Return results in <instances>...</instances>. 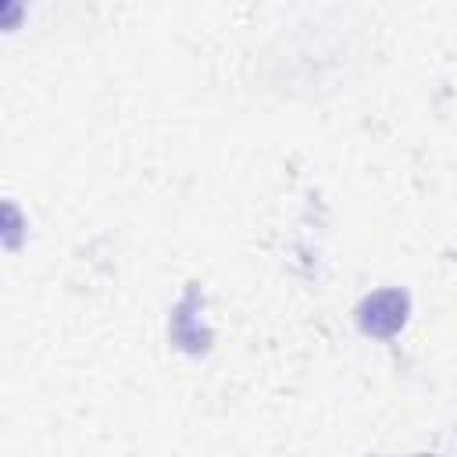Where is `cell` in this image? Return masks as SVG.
I'll return each mask as SVG.
<instances>
[{
	"label": "cell",
	"mask_w": 457,
	"mask_h": 457,
	"mask_svg": "<svg viewBox=\"0 0 457 457\" xmlns=\"http://www.w3.org/2000/svg\"><path fill=\"white\" fill-rule=\"evenodd\" d=\"M403 321H407V293L403 289H378L357 307V325L378 339L400 332Z\"/></svg>",
	"instance_id": "6da1fadb"
},
{
	"label": "cell",
	"mask_w": 457,
	"mask_h": 457,
	"mask_svg": "<svg viewBox=\"0 0 457 457\" xmlns=\"http://www.w3.org/2000/svg\"><path fill=\"white\" fill-rule=\"evenodd\" d=\"M418 457H432V453H418Z\"/></svg>",
	"instance_id": "7a4b0ae2"
}]
</instances>
